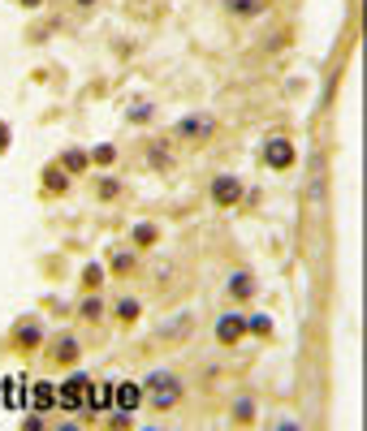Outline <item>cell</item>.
I'll use <instances>...</instances> for the list:
<instances>
[{
	"label": "cell",
	"mask_w": 367,
	"mask_h": 431,
	"mask_svg": "<svg viewBox=\"0 0 367 431\" xmlns=\"http://www.w3.org/2000/svg\"><path fill=\"white\" fill-rule=\"evenodd\" d=\"M95 190H100V198H113V194H117L121 186L113 182V177H104V182H100V186H95Z\"/></svg>",
	"instance_id": "22"
},
{
	"label": "cell",
	"mask_w": 367,
	"mask_h": 431,
	"mask_svg": "<svg viewBox=\"0 0 367 431\" xmlns=\"http://www.w3.org/2000/svg\"><path fill=\"white\" fill-rule=\"evenodd\" d=\"M147 164H152L156 173H168L173 168V151H168V138H156L152 151H147Z\"/></svg>",
	"instance_id": "8"
},
{
	"label": "cell",
	"mask_w": 367,
	"mask_h": 431,
	"mask_svg": "<svg viewBox=\"0 0 367 431\" xmlns=\"http://www.w3.org/2000/svg\"><path fill=\"white\" fill-rule=\"evenodd\" d=\"M233 423H255V401L251 397H238L233 401Z\"/></svg>",
	"instance_id": "15"
},
{
	"label": "cell",
	"mask_w": 367,
	"mask_h": 431,
	"mask_svg": "<svg viewBox=\"0 0 367 431\" xmlns=\"http://www.w3.org/2000/svg\"><path fill=\"white\" fill-rule=\"evenodd\" d=\"M22 5H27V9H39V5H43V0H22Z\"/></svg>",
	"instance_id": "27"
},
{
	"label": "cell",
	"mask_w": 367,
	"mask_h": 431,
	"mask_svg": "<svg viewBox=\"0 0 367 431\" xmlns=\"http://www.w3.org/2000/svg\"><path fill=\"white\" fill-rule=\"evenodd\" d=\"M138 311H143V307H138L134 298H121V302H117V319H121V323H134Z\"/></svg>",
	"instance_id": "16"
},
{
	"label": "cell",
	"mask_w": 367,
	"mask_h": 431,
	"mask_svg": "<svg viewBox=\"0 0 367 431\" xmlns=\"http://www.w3.org/2000/svg\"><path fill=\"white\" fill-rule=\"evenodd\" d=\"M82 319H91V323L104 319V302H100V298H87V302H82Z\"/></svg>",
	"instance_id": "18"
},
{
	"label": "cell",
	"mask_w": 367,
	"mask_h": 431,
	"mask_svg": "<svg viewBox=\"0 0 367 431\" xmlns=\"http://www.w3.org/2000/svg\"><path fill=\"white\" fill-rule=\"evenodd\" d=\"M65 186H69V173H65L61 164H48V168H43V190H48V194H61Z\"/></svg>",
	"instance_id": "10"
},
{
	"label": "cell",
	"mask_w": 367,
	"mask_h": 431,
	"mask_svg": "<svg viewBox=\"0 0 367 431\" xmlns=\"http://www.w3.org/2000/svg\"><path fill=\"white\" fill-rule=\"evenodd\" d=\"M152 112H156V108L147 104V99H134V104L126 108V117H130V121H152Z\"/></svg>",
	"instance_id": "17"
},
{
	"label": "cell",
	"mask_w": 367,
	"mask_h": 431,
	"mask_svg": "<svg viewBox=\"0 0 367 431\" xmlns=\"http://www.w3.org/2000/svg\"><path fill=\"white\" fill-rule=\"evenodd\" d=\"M52 363H57V367L78 363V341H73V337H61V341H57V349H52Z\"/></svg>",
	"instance_id": "12"
},
{
	"label": "cell",
	"mask_w": 367,
	"mask_h": 431,
	"mask_svg": "<svg viewBox=\"0 0 367 431\" xmlns=\"http://www.w3.org/2000/svg\"><path fill=\"white\" fill-rule=\"evenodd\" d=\"M251 293H255V281H251L247 272H233V276H229V298H233V302H247Z\"/></svg>",
	"instance_id": "11"
},
{
	"label": "cell",
	"mask_w": 367,
	"mask_h": 431,
	"mask_svg": "<svg viewBox=\"0 0 367 431\" xmlns=\"http://www.w3.org/2000/svg\"><path fill=\"white\" fill-rule=\"evenodd\" d=\"M87 384H91V379L87 375H69L65 379V384H61V393H57V401H61V410H82V401H87Z\"/></svg>",
	"instance_id": "6"
},
{
	"label": "cell",
	"mask_w": 367,
	"mask_h": 431,
	"mask_svg": "<svg viewBox=\"0 0 367 431\" xmlns=\"http://www.w3.org/2000/svg\"><path fill=\"white\" fill-rule=\"evenodd\" d=\"M147 401H152L156 410H173V405L182 401V379H178L173 371L147 375Z\"/></svg>",
	"instance_id": "1"
},
{
	"label": "cell",
	"mask_w": 367,
	"mask_h": 431,
	"mask_svg": "<svg viewBox=\"0 0 367 431\" xmlns=\"http://www.w3.org/2000/svg\"><path fill=\"white\" fill-rule=\"evenodd\" d=\"M216 134V121L208 117V112H190V117H182L178 125H173V138H186V143H203V138H212Z\"/></svg>",
	"instance_id": "2"
},
{
	"label": "cell",
	"mask_w": 367,
	"mask_h": 431,
	"mask_svg": "<svg viewBox=\"0 0 367 431\" xmlns=\"http://www.w3.org/2000/svg\"><path fill=\"white\" fill-rule=\"evenodd\" d=\"M247 328H251V333H268V328H273V323H268L264 315H255V319H247Z\"/></svg>",
	"instance_id": "23"
},
{
	"label": "cell",
	"mask_w": 367,
	"mask_h": 431,
	"mask_svg": "<svg viewBox=\"0 0 367 431\" xmlns=\"http://www.w3.org/2000/svg\"><path fill=\"white\" fill-rule=\"evenodd\" d=\"M208 194H212V203H216V207H238V203H242V177H233V173H220V177H212Z\"/></svg>",
	"instance_id": "3"
},
{
	"label": "cell",
	"mask_w": 367,
	"mask_h": 431,
	"mask_svg": "<svg viewBox=\"0 0 367 431\" xmlns=\"http://www.w3.org/2000/svg\"><path fill=\"white\" fill-rule=\"evenodd\" d=\"M242 337H247V315L242 311H229V315L216 319V341L220 345H238Z\"/></svg>",
	"instance_id": "5"
},
{
	"label": "cell",
	"mask_w": 367,
	"mask_h": 431,
	"mask_svg": "<svg viewBox=\"0 0 367 431\" xmlns=\"http://www.w3.org/2000/svg\"><path fill=\"white\" fill-rule=\"evenodd\" d=\"M9 345H13V349H35V345H43V323H39V319H17L13 333H9Z\"/></svg>",
	"instance_id": "4"
},
{
	"label": "cell",
	"mask_w": 367,
	"mask_h": 431,
	"mask_svg": "<svg viewBox=\"0 0 367 431\" xmlns=\"http://www.w3.org/2000/svg\"><path fill=\"white\" fill-rule=\"evenodd\" d=\"M73 5H78V9H91V5H95V0H73Z\"/></svg>",
	"instance_id": "26"
},
{
	"label": "cell",
	"mask_w": 367,
	"mask_h": 431,
	"mask_svg": "<svg viewBox=\"0 0 367 431\" xmlns=\"http://www.w3.org/2000/svg\"><path fill=\"white\" fill-rule=\"evenodd\" d=\"M130 268H134L130 255H117V259H113V272H130Z\"/></svg>",
	"instance_id": "24"
},
{
	"label": "cell",
	"mask_w": 367,
	"mask_h": 431,
	"mask_svg": "<svg viewBox=\"0 0 367 431\" xmlns=\"http://www.w3.org/2000/svg\"><path fill=\"white\" fill-rule=\"evenodd\" d=\"M82 281H87V289H100V285H104V268H100V263H91V268L82 272Z\"/></svg>",
	"instance_id": "20"
},
{
	"label": "cell",
	"mask_w": 367,
	"mask_h": 431,
	"mask_svg": "<svg viewBox=\"0 0 367 431\" xmlns=\"http://www.w3.org/2000/svg\"><path fill=\"white\" fill-rule=\"evenodd\" d=\"M138 401H143V393H138L134 384H121V410H134Z\"/></svg>",
	"instance_id": "19"
},
{
	"label": "cell",
	"mask_w": 367,
	"mask_h": 431,
	"mask_svg": "<svg viewBox=\"0 0 367 431\" xmlns=\"http://www.w3.org/2000/svg\"><path fill=\"white\" fill-rule=\"evenodd\" d=\"M130 238H134V246H156V242H160V224H147V220H143V224H134Z\"/></svg>",
	"instance_id": "14"
},
{
	"label": "cell",
	"mask_w": 367,
	"mask_h": 431,
	"mask_svg": "<svg viewBox=\"0 0 367 431\" xmlns=\"http://www.w3.org/2000/svg\"><path fill=\"white\" fill-rule=\"evenodd\" d=\"M264 164H268V168H289V164H294V143H289V138H268Z\"/></svg>",
	"instance_id": "7"
},
{
	"label": "cell",
	"mask_w": 367,
	"mask_h": 431,
	"mask_svg": "<svg viewBox=\"0 0 367 431\" xmlns=\"http://www.w3.org/2000/svg\"><path fill=\"white\" fill-rule=\"evenodd\" d=\"M87 164H91V151H82V147H69L65 156H61V168H65L69 177H78V173H87Z\"/></svg>",
	"instance_id": "9"
},
{
	"label": "cell",
	"mask_w": 367,
	"mask_h": 431,
	"mask_svg": "<svg viewBox=\"0 0 367 431\" xmlns=\"http://www.w3.org/2000/svg\"><path fill=\"white\" fill-rule=\"evenodd\" d=\"M5 151H9V125L0 121V156H5Z\"/></svg>",
	"instance_id": "25"
},
{
	"label": "cell",
	"mask_w": 367,
	"mask_h": 431,
	"mask_svg": "<svg viewBox=\"0 0 367 431\" xmlns=\"http://www.w3.org/2000/svg\"><path fill=\"white\" fill-rule=\"evenodd\" d=\"M113 160H117V151H113L108 143H100V147L91 151V164H113Z\"/></svg>",
	"instance_id": "21"
},
{
	"label": "cell",
	"mask_w": 367,
	"mask_h": 431,
	"mask_svg": "<svg viewBox=\"0 0 367 431\" xmlns=\"http://www.w3.org/2000/svg\"><path fill=\"white\" fill-rule=\"evenodd\" d=\"M225 9L238 13V17H255V13L268 9V0H225Z\"/></svg>",
	"instance_id": "13"
}]
</instances>
